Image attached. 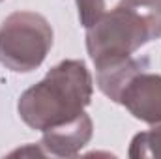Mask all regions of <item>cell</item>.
<instances>
[{"instance_id": "obj_1", "label": "cell", "mask_w": 161, "mask_h": 159, "mask_svg": "<svg viewBox=\"0 0 161 159\" xmlns=\"http://www.w3.org/2000/svg\"><path fill=\"white\" fill-rule=\"evenodd\" d=\"M94 80L82 60H62L43 79L25 90L17 111L36 131H47L75 120L90 105Z\"/></svg>"}, {"instance_id": "obj_8", "label": "cell", "mask_w": 161, "mask_h": 159, "mask_svg": "<svg viewBox=\"0 0 161 159\" xmlns=\"http://www.w3.org/2000/svg\"><path fill=\"white\" fill-rule=\"evenodd\" d=\"M75 4L79 11V21L84 28H90L92 25H96L107 11L105 0H75Z\"/></svg>"}, {"instance_id": "obj_2", "label": "cell", "mask_w": 161, "mask_h": 159, "mask_svg": "<svg viewBox=\"0 0 161 159\" xmlns=\"http://www.w3.org/2000/svg\"><path fill=\"white\" fill-rule=\"evenodd\" d=\"M161 38V0H120L86 28V51L96 69L133 56Z\"/></svg>"}, {"instance_id": "obj_9", "label": "cell", "mask_w": 161, "mask_h": 159, "mask_svg": "<svg viewBox=\"0 0 161 159\" xmlns=\"http://www.w3.org/2000/svg\"><path fill=\"white\" fill-rule=\"evenodd\" d=\"M0 2H2V0H0Z\"/></svg>"}, {"instance_id": "obj_7", "label": "cell", "mask_w": 161, "mask_h": 159, "mask_svg": "<svg viewBox=\"0 0 161 159\" xmlns=\"http://www.w3.org/2000/svg\"><path fill=\"white\" fill-rule=\"evenodd\" d=\"M129 157H156L161 159V122L152 125L148 131L137 133L129 144Z\"/></svg>"}, {"instance_id": "obj_3", "label": "cell", "mask_w": 161, "mask_h": 159, "mask_svg": "<svg viewBox=\"0 0 161 159\" xmlns=\"http://www.w3.org/2000/svg\"><path fill=\"white\" fill-rule=\"evenodd\" d=\"M53 28L36 11H13L0 25V64L15 73L38 69L53 47Z\"/></svg>"}, {"instance_id": "obj_5", "label": "cell", "mask_w": 161, "mask_h": 159, "mask_svg": "<svg viewBox=\"0 0 161 159\" xmlns=\"http://www.w3.org/2000/svg\"><path fill=\"white\" fill-rule=\"evenodd\" d=\"M94 135V123L92 118L82 112L75 120L43 131L40 144L45 156L54 157H73L90 142Z\"/></svg>"}, {"instance_id": "obj_4", "label": "cell", "mask_w": 161, "mask_h": 159, "mask_svg": "<svg viewBox=\"0 0 161 159\" xmlns=\"http://www.w3.org/2000/svg\"><path fill=\"white\" fill-rule=\"evenodd\" d=\"M118 103L124 105L133 118L148 125L161 122V75L141 71L125 84Z\"/></svg>"}, {"instance_id": "obj_6", "label": "cell", "mask_w": 161, "mask_h": 159, "mask_svg": "<svg viewBox=\"0 0 161 159\" xmlns=\"http://www.w3.org/2000/svg\"><path fill=\"white\" fill-rule=\"evenodd\" d=\"M148 64L150 62L144 56L142 58L129 56V58L120 60L116 64L99 68V69H96V84L111 101L118 103V97H120L122 90L125 88V84L133 79L137 73L146 71Z\"/></svg>"}]
</instances>
